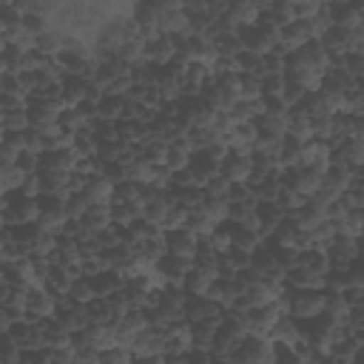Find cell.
Wrapping results in <instances>:
<instances>
[{"instance_id": "obj_1", "label": "cell", "mask_w": 364, "mask_h": 364, "mask_svg": "<svg viewBox=\"0 0 364 364\" xmlns=\"http://www.w3.org/2000/svg\"><path fill=\"white\" fill-rule=\"evenodd\" d=\"M330 65H333V60L324 51V46L318 40H310L307 46H301L299 51H290L284 57V77L301 82L307 91H318Z\"/></svg>"}, {"instance_id": "obj_2", "label": "cell", "mask_w": 364, "mask_h": 364, "mask_svg": "<svg viewBox=\"0 0 364 364\" xmlns=\"http://www.w3.org/2000/svg\"><path fill=\"white\" fill-rule=\"evenodd\" d=\"M287 316L299 318H316L324 313V290H307V287H290L287 284Z\"/></svg>"}, {"instance_id": "obj_3", "label": "cell", "mask_w": 364, "mask_h": 364, "mask_svg": "<svg viewBox=\"0 0 364 364\" xmlns=\"http://www.w3.org/2000/svg\"><path fill=\"white\" fill-rule=\"evenodd\" d=\"M233 364H276V341L264 336H245L239 350L230 355Z\"/></svg>"}, {"instance_id": "obj_4", "label": "cell", "mask_w": 364, "mask_h": 364, "mask_svg": "<svg viewBox=\"0 0 364 364\" xmlns=\"http://www.w3.org/2000/svg\"><path fill=\"white\" fill-rule=\"evenodd\" d=\"M282 185L284 188H293V191H299L301 196H316L318 193V188H321V179H324V171H316V168H284L282 171Z\"/></svg>"}, {"instance_id": "obj_5", "label": "cell", "mask_w": 364, "mask_h": 364, "mask_svg": "<svg viewBox=\"0 0 364 364\" xmlns=\"http://www.w3.org/2000/svg\"><path fill=\"white\" fill-rule=\"evenodd\" d=\"M3 219L9 228H23V225H34L40 219V205L37 199H26L17 193V199H11V193H6V205H3Z\"/></svg>"}, {"instance_id": "obj_6", "label": "cell", "mask_w": 364, "mask_h": 364, "mask_svg": "<svg viewBox=\"0 0 364 364\" xmlns=\"http://www.w3.org/2000/svg\"><path fill=\"white\" fill-rule=\"evenodd\" d=\"M185 318L191 324L196 321H205V324H222L225 321V307L208 296H188V304H185Z\"/></svg>"}, {"instance_id": "obj_7", "label": "cell", "mask_w": 364, "mask_h": 364, "mask_svg": "<svg viewBox=\"0 0 364 364\" xmlns=\"http://www.w3.org/2000/svg\"><path fill=\"white\" fill-rule=\"evenodd\" d=\"M57 301L60 296H54L46 284H31L26 290V310L31 318H51L57 313Z\"/></svg>"}, {"instance_id": "obj_8", "label": "cell", "mask_w": 364, "mask_h": 364, "mask_svg": "<svg viewBox=\"0 0 364 364\" xmlns=\"http://www.w3.org/2000/svg\"><path fill=\"white\" fill-rule=\"evenodd\" d=\"M148 327V316L145 310H128L117 324H114V336H117V344L119 347H131L134 338Z\"/></svg>"}, {"instance_id": "obj_9", "label": "cell", "mask_w": 364, "mask_h": 364, "mask_svg": "<svg viewBox=\"0 0 364 364\" xmlns=\"http://www.w3.org/2000/svg\"><path fill=\"white\" fill-rule=\"evenodd\" d=\"M327 259H330V267H350L358 259V239L338 233L327 247Z\"/></svg>"}, {"instance_id": "obj_10", "label": "cell", "mask_w": 364, "mask_h": 364, "mask_svg": "<svg viewBox=\"0 0 364 364\" xmlns=\"http://www.w3.org/2000/svg\"><path fill=\"white\" fill-rule=\"evenodd\" d=\"M131 353H134V358H142V355H159V353H165V330L162 327H145L136 338H134V344L128 347Z\"/></svg>"}, {"instance_id": "obj_11", "label": "cell", "mask_w": 364, "mask_h": 364, "mask_svg": "<svg viewBox=\"0 0 364 364\" xmlns=\"http://www.w3.org/2000/svg\"><path fill=\"white\" fill-rule=\"evenodd\" d=\"M176 54H179V46L171 34H156L145 43V60L154 65H168Z\"/></svg>"}, {"instance_id": "obj_12", "label": "cell", "mask_w": 364, "mask_h": 364, "mask_svg": "<svg viewBox=\"0 0 364 364\" xmlns=\"http://www.w3.org/2000/svg\"><path fill=\"white\" fill-rule=\"evenodd\" d=\"M165 242H168V253H173V256L193 259L196 250H199V236L188 225L185 228H176V230H168L165 233Z\"/></svg>"}, {"instance_id": "obj_13", "label": "cell", "mask_w": 364, "mask_h": 364, "mask_svg": "<svg viewBox=\"0 0 364 364\" xmlns=\"http://www.w3.org/2000/svg\"><path fill=\"white\" fill-rule=\"evenodd\" d=\"M253 173V154H239V151H230L225 159H222V176L228 182H247Z\"/></svg>"}, {"instance_id": "obj_14", "label": "cell", "mask_w": 364, "mask_h": 364, "mask_svg": "<svg viewBox=\"0 0 364 364\" xmlns=\"http://www.w3.org/2000/svg\"><path fill=\"white\" fill-rule=\"evenodd\" d=\"M333 162V148L321 139H310L301 145V168H316V171H327Z\"/></svg>"}, {"instance_id": "obj_15", "label": "cell", "mask_w": 364, "mask_h": 364, "mask_svg": "<svg viewBox=\"0 0 364 364\" xmlns=\"http://www.w3.org/2000/svg\"><path fill=\"white\" fill-rule=\"evenodd\" d=\"M159 273L168 279V287H182V282H185V276L191 273V267H193V259H185V256H173V253H165L162 259H159Z\"/></svg>"}, {"instance_id": "obj_16", "label": "cell", "mask_w": 364, "mask_h": 364, "mask_svg": "<svg viewBox=\"0 0 364 364\" xmlns=\"http://www.w3.org/2000/svg\"><path fill=\"white\" fill-rule=\"evenodd\" d=\"M188 168L193 171V176L199 179V185H202V188H205V182H210V179L222 176V162H219V159H213L208 151H193V154H191Z\"/></svg>"}, {"instance_id": "obj_17", "label": "cell", "mask_w": 364, "mask_h": 364, "mask_svg": "<svg viewBox=\"0 0 364 364\" xmlns=\"http://www.w3.org/2000/svg\"><path fill=\"white\" fill-rule=\"evenodd\" d=\"M114 182L108 179V176H102V173H97V176H88V182H85V199L91 202V205H111L114 202Z\"/></svg>"}, {"instance_id": "obj_18", "label": "cell", "mask_w": 364, "mask_h": 364, "mask_svg": "<svg viewBox=\"0 0 364 364\" xmlns=\"http://www.w3.org/2000/svg\"><path fill=\"white\" fill-rule=\"evenodd\" d=\"M333 162H344L350 165L353 171H361L364 168V142L358 139H344L333 148Z\"/></svg>"}, {"instance_id": "obj_19", "label": "cell", "mask_w": 364, "mask_h": 364, "mask_svg": "<svg viewBox=\"0 0 364 364\" xmlns=\"http://www.w3.org/2000/svg\"><path fill=\"white\" fill-rule=\"evenodd\" d=\"M327 9H330L333 26H338V28H358V26H364V17L355 9V3H333Z\"/></svg>"}, {"instance_id": "obj_20", "label": "cell", "mask_w": 364, "mask_h": 364, "mask_svg": "<svg viewBox=\"0 0 364 364\" xmlns=\"http://www.w3.org/2000/svg\"><path fill=\"white\" fill-rule=\"evenodd\" d=\"M290 114V111H287ZM287 114H273V111H264L259 119H256V128L262 136H270V139H284L287 136Z\"/></svg>"}, {"instance_id": "obj_21", "label": "cell", "mask_w": 364, "mask_h": 364, "mask_svg": "<svg viewBox=\"0 0 364 364\" xmlns=\"http://www.w3.org/2000/svg\"><path fill=\"white\" fill-rule=\"evenodd\" d=\"M287 136L296 139V142H310L313 139V119L307 114H301L299 108H290L287 114Z\"/></svg>"}, {"instance_id": "obj_22", "label": "cell", "mask_w": 364, "mask_h": 364, "mask_svg": "<svg viewBox=\"0 0 364 364\" xmlns=\"http://www.w3.org/2000/svg\"><path fill=\"white\" fill-rule=\"evenodd\" d=\"M219 276L216 273H208V270H202V267H191V273L185 276V282H182V287H185V293L188 296H208V290L213 287V282H216Z\"/></svg>"}, {"instance_id": "obj_23", "label": "cell", "mask_w": 364, "mask_h": 364, "mask_svg": "<svg viewBox=\"0 0 364 364\" xmlns=\"http://www.w3.org/2000/svg\"><path fill=\"white\" fill-rule=\"evenodd\" d=\"M136 156L159 168V165H165V156H168V142H162L159 136H154V134H151V136H148V139H145V142L136 148Z\"/></svg>"}, {"instance_id": "obj_24", "label": "cell", "mask_w": 364, "mask_h": 364, "mask_svg": "<svg viewBox=\"0 0 364 364\" xmlns=\"http://www.w3.org/2000/svg\"><path fill=\"white\" fill-rule=\"evenodd\" d=\"M191 154H193V148L188 145V139L182 136L179 142H171L168 145V156H165V168L168 171H185L188 168V162H191Z\"/></svg>"}, {"instance_id": "obj_25", "label": "cell", "mask_w": 364, "mask_h": 364, "mask_svg": "<svg viewBox=\"0 0 364 364\" xmlns=\"http://www.w3.org/2000/svg\"><path fill=\"white\" fill-rule=\"evenodd\" d=\"M301 336V330H299V321L293 318V316H282L276 324H273V330H270V341H276V344H293L296 338Z\"/></svg>"}, {"instance_id": "obj_26", "label": "cell", "mask_w": 364, "mask_h": 364, "mask_svg": "<svg viewBox=\"0 0 364 364\" xmlns=\"http://www.w3.org/2000/svg\"><path fill=\"white\" fill-rule=\"evenodd\" d=\"M26 128H31V122H28V105H20V108H3V131L23 134Z\"/></svg>"}, {"instance_id": "obj_27", "label": "cell", "mask_w": 364, "mask_h": 364, "mask_svg": "<svg viewBox=\"0 0 364 364\" xmlns=\"http://www.w3.org/2000/svg\"><path fill=\"white\" fill-rule=\"evenodd\" d=\"M324 313L333 316V318H338V321L344 324L347 316H350V304H347L344 293H338V290H324Z\"/></svg>"}, {"instance_id": "obj_28", "label": "cell", "mask_w": 364, "mask_h": 364, "mask_svg": "<svg viewBox=\"0 0 364 364\" xmlns=\"http://www.w3.org/2000/svg\"><path fill=\"white\" fill-rule=\"evenodd\" d=\"M82 222H85L94 233H100V230L111 228V225H114V219H111V205H91V208H88V213L82 216Z\"/></svg>"}, {"instance_id": "obj_29", "label": "cell", "mask_w": 364, "mask_h": 364, "mask_svg": "<svg viewBox=\"0 0 364 364\" xmlns=\"http://www.w3.org/2000/svg\"><path fill=\"white\" fill-rule=\"evenodd\" d=\"M191 336H193V350L210 353L213 350V341H216V324L196 321V324H191Z\"/></svg>"}, {"instance_id": "obj_30", "label": "cell", "mask_w": 364, "mask_h": 364, "mask_svg": "<svg viewBox=\"0 0 364 364\" xmlns=\"http://www.w3.org/2000/svg\"><path fill=\"white\" fill-rule=\"evenodd\" d=\"M338 225V233H344V236H353V239H364V210L361 208H353L341 222H336Z\"/></svg>"}, {"instance_id": "obj_31", "label": "cell", "mask_w": 364, "mask_h": 364, "mask_svg": "<svg viewBox=\"0 0 364 364\" xmlns=\"http://www.w3.org/2000/svg\"><path fill=\"white\" fill-rule=\"evenodd\" d=\"M233 247L253 253V250H259V247H262V239H259V233H256V230L242 228V225H233Z\"/></svg>"}, {"instance_id": "obj_32", "label": "cell", "mask_w": 364, "mask_h": 364, "mask_svg": "<svg viewBox=\"0 0 364 364\" xmlns=\"http://www.w3.org/2000/svg\"><path fill=\"white\" fill-rule=\"evenodd\" d=\"M279 162H282V168H299V162H301V142L284 136L282 151H279Z\"/></svg>"}, {"instance_id": "obj_33", "label": "cell", "mask_w": 364, "mask_h": 364, "mask_svg": "<svg viewBox=\"0 0 364 364\" xmlns=\"http://www.w3.org/2000/svg\"><path fill=\"white\" fill-rule=\"evenodd\" d=\"M276 202L282 205V210H284L287 216H293V213H299V210L307 205V196H301V193L293 191V188H282V193H279Z\"/></svg>"}, {"instance_id": "obj_34", "label": "cell", "mask_w": 364, "mask_h": 364, "mask_svg": "<svg viewBox=\"0 0 364 364\" xmlns=\"http://www.w3.org/2000/svg\"><path fill=\"white\" fill-rule=\"evenodd\" d=\"M68 296H71L74 301H80V304H88V301H94V299H97L94 284H91V279H88V276L74 279V282H71V287H68Z\"/></svg>"}, {"instance_id": "obj_35", "label": "cell", "mask_w": 364, "mask_h": 364, "mask_svg": "<svg viewBox=\"0 0 364 364\" xmlns=\"http://www.w3.org/2000/svg\"><path fill=\"white\" fill-rule=\"evenodd\" d=\"M91 202L85 199V193H71L65 199V213H68V222H80L85 213H88Z\"/></svg>"}, {"instance_id": "obj_36", "label": "cell", "mask_w": 364, "mask_h": 364, "mask_svg": "<svg viewBox=\"0 0 364 364\" xmlns=\"http://www.w3.org/2000/svg\"><path fill=\"white\" fill-rule=\"evenodd\" d=\"M100 364H134V353L128 347H108L100 353Z\"/></svg>"}, {"instance_id": "obj_37", "label": "cell", "mask_w": 364, "mask_h": 364, "mask_svg": "<svg viewBox=\"0 0 364 364\" xmlns=\"http://www.w3.org/2000/svg\"><path fill=\"white\" fill-rule=\"evenodd\" d=\"M26 171H20L17 165L14 168H3V191L6 193H14V191H20L23 188V182H26Z\"/></svg>"}, {"instance_id": "obj_38", "label": "cell", "mask_w": 364, "mask_h": 364, "mask_svg": "<svg viewBox=\"0 0 364 364\" xmlns=\"http://www.w3.org/2000/svg\"><path fill=\"white\" fill-rule=\"evenodd\" d=\"M273 256H276L282 270H293L299 264V259H301V250H296V247H273Z\"/></svg>"}, {"instance_id": "obj_39", "label": "cell", "mask_w": 364, "mask_h": 364, "mask_svg": "<svg viewBox=\"0 0 364 364\" xmlns=\"http://www.w3.org/2000/svg\"><path fill=\"white\" fill-rule=\"evenodd\" d=\"M205 196L208 199H228V191H230V182L225 179V176H216V179H210V182H205Z\"/></svg>"}]
</instances>
